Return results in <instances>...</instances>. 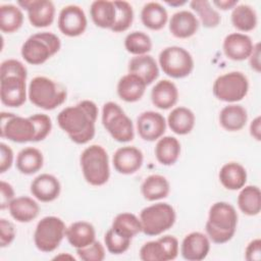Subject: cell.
<instances>
[{
	"instance_id": "6da1fadb",
	"label": "cell",
	"mask_w": 261,
	"mask_h": 261,
	"mask_svg": "<svg viewBox=\"0 0 261 261\" xmlns=\"http://www.w3.org/2000/svg\"><path fill=\"white\" fill-rule=\"evenodd\" d=\"M98 112L95 102L83 100L74 106L62 109L57 115V123L73 143L84 145L95 137Z\"/></svg>"
},
{
	"instance_id": "7a4b0ae2",
	"label": "cell",
	"mask_w": 261,
	"mask_h": 261,
	"mask_svg": "<svg viewBox=\"0 0 261 261\" xmlns=\"http://www.w3.org/2000/svg\"><path fill=\"white\" fill-rule=\"evenodd\" d=\"M238 225V213L227 202H216L209 209L205 230L210 241L224 244L232 239Z\"/></svg>"
},
{
	"instance_id": "3957f363",
	"label": "cell",
	"mask_w": 261,
	"mask_h": 261,
	"mask_svg": "<svg viewBox=\"0 0 261 261\" xmlns=\"http://www.w3.org/2000/svg\"><path fill=\"white\" fill-rule=\"evenodd\" d=\"M80 163L84 178L95 187L105 185L110 177L109 158L106 150L100 145H91L81 154Z\"/></svg>"
},
{
	"instance_id": "277c9868",
	"label": "cell",
	"mask_w": 261,
	"mask_h": 261,
	"mask_svg": "<svg viewBox=\"0 0 261 261\" xmlns=\"http://www.w3.org/2000/svg\"><path fill=\"white\" fill-rule=\"evenodd\" d=\"M28 97L35 106L44 110H53L66 100V90L47 76H36L29 85Z\"/></svg>"
},
{
	"instance_id": "5b68a950",
	"label": "cell",
	"mask_w": 261,
	"mask_h": 261,
	"mask_svg": "<svg viewBox=\"0 0 261 261\" xmlns=\"http://www.w3.org/2000/svg\"><path fill=\"white\" fill-rule=\"evenodd\" d=\"M61 48L58 36L50 32L36 33L30 36L21 46V56L30 64L40 65L55 55Z\"/></svg>"
},
{
	"instance_id": "8992f818",
	"label": "cell",
	"mask_w": 261,
	"mask_h": 261,
	"mask_svg": "<svg viewBox=\"0 0 261 261\" xmlns=\"http://www.w3.org/2000/svg\"><path fill=\"white\" fill-rule=\"evenodd\" d=\"M139 218L142 232L154 237L171 228L175 222L176 214L170 204L159 202L142 209Z\"/></svg>"
},
{
	"instance_id": "52a82bcc",
	"label": "cell",
	"mask_w": 261,
	"mask_h": 261,
	"mask_svg": "<svg viewBox=\"0 0 261 261\" xmlns=\"http://www.w3.org/2000/svg\"><path fill=\"white\" fill-rule=\"evenodd\" d=\"M102 124L109 135L119 143H127L134 140L133 121L115 102L109 101L103 105Z\"/></svg>"
},
{
	"instance_id": "ba28073f",
	"label": "cell",
	"mask_w": 261,
	"mask_h": 261,
	"mask_svg": "<svg viewBox=\"0 0 261 261\" xmlns=\"http://www.w3.org/2000/svg\"><path fill=\"white\" fill-rule=\"evenodd\" d=\"M66 226L57 216L43 217L36 225L34 243L37 249L44 253L55 251L65 237Z\"/></svg>"
},
{
	"instance_id": "9c48e42d",
	"label": "cell",
	"mask_w": 261,
	"mask_h": 261,
	"mask_svg": "<svg viewBox=\"0 0 261 261\" xmlns=\"http://www.w3.org/2000/svg\"><path fill=\"white\" fill-rule=\"evenodd\" d=\"M159 65L162 71L172 79L188 76L194 69L191 53L179 46H169L159 53Z\"/></svg>"
},
{
	"instance_id": "30bf717a",
	"label": "cell",
	"mask_w": 261,
	"mask_h": 261,
	"mask_svg": "<svg viewBox=\"0 0 261 261\" xmlns=\"http://www.w3.org/2000/svg\"><path fill=\"white\" fill-rule=\"evenodd\" d=\"M249 81L241 71H230L219 75L213 83V95L220 101L234 103L246 97Z\"/></svg>"
},
{
	"instance_id": "8fae6325",
	"label": "cell",
	"mask_w": 261,
	"mask_h": 261,
	"mask_svg": "<svg viewBox=\"0 0 261 261\" xmlns=\"http://www.w3.org/2000/svg\"><path fill=\"white\" fill-rule=\"evenodd\" d=\"M1 138L15 143L34 142L35 124L30 117H22L9 112H2L0 118Z\"/></svg>"
},
{
	"instance_id": "7c38bea8",
	"label": "cell",
	"mask_w": 261,
	"mask_h": 261,
	"mask_svg": "<svg viewBox=\"0 0 261 261\" xmlns=\"http://www.w3.org/2000/svg\"><path fill=\"white\" fill-rule=\"evenodd\" d=\"M178 255V241L173 236H163L156 241L145 243L140 249L143 261H169Z\"/></svg>"
},
{
	"instance_id": "4fadbf2b",
	"label": "cell",
	"mask_w": 261,
	"mask_h": 261,
	"mask_svg": "<svg viewBox=\"0 0 261 261\" xmlns=\"http://www.w3.org/2000/svg\"><path fill=\"white\" fill-rule=\"evenodd\" d=\"M59 31L67 37H77L87 29V16L82 7L77 5L64 6L58 15Z\"/></svg>"
},
{
	"instance_id": "5bb4252c",
	"label": "cell",
	"mask_w": 261,
	"mask_h": 261,
	"mask_svg": "<svg viewBox=\"0 0 261 261\" xmlns=\"http://www.w3.org/2000/svg\"><path fill=\"white\" fill-rule=\"evenodd\" d=\"M27 77L21 75L1 76L0 98L8 107H19L27 100Z\"/></svg>"
},
{
	"instance_id": "9a60e30c",
	"label": "cell",
	"mask_w": 261,
	"mask_h": 261,
	"mask_svg": "<svg viewBox=\"0 0 261 261\" xmlns=\"http://www.w3.org/2000/svg\"><path fill=\"white\" fill-rule=\"evenodd\" d=\"M17 4L27 10L31 24L35 28H46L52 24L55 17V6L49 0H23Z\"/></svg>"
},
{
	"instance_id": "2e32d148",
	"label": "cell",
	"mask_w": 261,
	"mask_h": 261,
	"mask_svg": "<svg viewBox=\"0 0 261 261\" xmlns=\"http://www.w3.org/2000/svg\"><path fill=\"white\" fill-rule=\"evenodd\" d=\"M164 116L156 111L142 112L137 118V130L139 136L148 142L159 140L166 130Z\"/></svg>"
},
{
	"instance_id": "e0dca14e",
	"label": "cell",
	"mask_w": 261,
	"mask_h": 261,
	"mask_svg": "<svg viewBox=\"0 0 261 261\" xmlns=\"http://www.w3.org/2000/svg\"><path fill=\"white\" fill-rule=\"evenodd\" d=\"M143 152L135 146L118 148L112 157L114 169L121 174H133L143 165Z\"/></svg>"
},
{
	"instance_id": "ac0fdd59",
	"label": "cell",
	"mask_w": 261,
	"mask_h": 261,
	"mask_svg": "<svg viewBox=\"0 0 261 261\" xmlns=\"http://www.w3.org/2000/svg\"><path fill=\"white\" fill-rule=\"evenodd\" d=\"M210 251L209 238L200 232L193 231L187 234L180 246V253L184 259L189 261H200L207 257Z\"/></svg>"
},
{
	"instance_id": "d6986e66",
	"label": "cell",
	"mask_w": 261,
	"mask_h": 261,
	"mask_svg": "<svg viewBox=\"0 0 261 261\" xmlns=\"http://www.w3.org/2000/svg\"><path fill=\"white\" fill-rule=\"evenodd\" d=\"M252 39L242 33H231L223 40L222 49L224 55L233 61H242L248 59L253 51Z\"/></svg>"
},
{
	"instance_id": "ffe728a7",
	"label": "cell",
	"mask_w": 261,
	"mask_h": 261,
	"mask_svg": "<svg viewBox=\"0 0 261 261\" xmlns=\"http://www.w3.org/2000/svg\"><path fill=\"white\" fill-rule=\"evenodd\" d=\"M61 192L60 181L56 176L42 173L35 177L31 184V193L39 201L48 203L56 200Z\"/></svg>"
},
{
	"instance_id": "44dd1931",
	"label": "cell",
	"mask_w": 261,
	"mask_h": 261,
	"mask_svg": "<svg viewBox=\"0 0 261 261\" xmlns=\"http://www.w3.org/2000/svg\"><path fill=\"white\" fill-rule=\"evenodd\" d=\"M199 19L189 10H180L172 14L169 20V31L177 39H188L199 29Z\"/></svg>"
},
{
	"instance_id": "7402d4cb",
	"label": "cell",
	"mask_w": 261,
	"mask_h": 261,
	"mask_svg": "<svg viewBox=\"0 0 261 261\" xmlns=\"http://www.w3.org/2000/svg\"><path fill=\"white\" fill-rule=\"evenodd\" d=\"M178 100V90L169 80H161L152 88L151 101L159 109L166 110L173 107Z\"/></svg>"
},
{
	"instance_id": "603a6c76",
	"label": "cell",
	"mask_w": 261,
	"mask_h": 261,
	"mask_svg": "<svg viewBox=\"0 0 261 261\" xmlns=\"http://www.w3.org/2000/svg\"><path fill=\"white\" fill-rule=\"evenodd\" d=\"M128 73L140 76L146 85L152 84L159 76V68L155 58L151 55H139L128 61Z\"/></svg>"
},
{
	"instance_id": "cb8c5ba5",
	"label": "cell",
	"mask_w": 261,
	"mask_h": 261,
	"mask_svg": "<svg viewBox=\"0 0 261 261\" xmlns=\"http://www.w3.org/2000/svg\"><path fill=\"white\" fill-rule=\"evenodd\" d=\"M146 87V83L140 76L127 73L119 79L116 91L121 100L133 103L141 100L145 94Z\"/></svg>"
},
{
	"instance_id": "d4e9b609",
	"label": "cell",
	"mask_w": 261,
	"mask_h": 261,
	"mask_svg": "<svg viewBox=\"0 0 261 261\" xmlns=\"http://www.w3.org/2000/svg\"><path fill=\"white\" fill-rule=\"evenodd\" d=\"M65 237L73 248L81 249L96 241V231L92 223L81 220L75 221L66 227Z\"/></svg>"
},
{
	"instance_id": "484cf974",
	"label": "cell",
	"mask_w": 261,
	"mask_h": 261,
	"mask_svg": "<svg viewBox=\"0 0 261 261\" xmlns=\"http://www.w3.org/2000/svg\"><path fill=\"white\" fill-rule=\"evenodd\" d=\"M8 210L13 219L18 222H31L40 212L39 204L31 197L20 196L14 198L8 205Z\"/></svg>"
},
{
	"instance_id": "4316f807",
	"label": "cell",
	"mask_w": 261,
	"mask_h": 261,
	"mask_svg": "<svg viewBox=\"0 0 261 261\" xmlns=\"http://www.w3.org/2000/svg\"><path fill=\"white\" fill-rule=\"evenodd\" d=\"M220 184L227 190H241L247 182V171L238 162H228L222 165L218 173Z\"/></svg>"
},
{
	"instance_id": "83f0119b",
	"label": "cell",
	"mask_w": 261,
	"mask_h": 261,
	"mask_svg": "<svg viewBox=\"0 0 261 261\" xmlns=\"http://www.w3.org/2000/svg\"><path fill=\"white\" fill-rule=\"evenodd\" d=\"M248 121L247 110L239 104H228L219 112V123L228 132L242 129Z\"/></svg>"
},
{
	"instance_id": "f1b7e54d",
	"label": "cell",
	"mask_w": 261,
	"mask_h": 261,
	"mask_svg": "<svg viewBox=\"0 0 261 261\" xmlns=\"http://www.w3.org/2000/svg\"><path fill=\"white\" fill-rule=\"evenodd\" d=\"M195 121L196 117L194 112L184 106L173 108L167 117L169 128L179 136L190 134L195 126Z\"/></svg>"
},
{
	"instance_id": "f546056e",
	"label": "cell",
	"mask_w": 261,
	"mask_h": 261,
	"mask_svg": "<svg viewBox=\"0 0 261 261\" xmlns=\"http://www.w3.org/2000/svg\"><path fill=\"white\" fill-rule=\"evenodd\" d=\"M90 15L97 27L111 30L116 19V9L113 1L96 0L92 2Z\"/></svg>"
},
{
	"instance_id": "4dcf8cb0",
	"label": "cell",
	"mask_w": 261,
	"mask_h": 261,
	"mask_svg": "<svg viewBox=\"0 0 261 261\" xmlns=\"http://www.w3.org/2000/svg\"><path fill=\"white\" fill-rule=\"evenodd\" d=\"M170 192V185L167 178L160 174L147 176L141 185V193L147 201H157L164 199Z\"/></svg>"
},
{
	"instance_id": "1f68e13d",
	"label": "cell",
	"mask_w": 261,
	"mask_h": 261,
	"mask_svg": "<svg viewBox=\"0 0 261 261\" xmlns=\"http://www.w3.org/2000/svg\"><path fill=\"white\" fill-rule=\"evenodd\" d=\"M143 24L152 31L163 29L168 20V13L165 7L158 2H148L141 10Z\"/></svg>"
},
{
	"instance_id": "d6a6232c",
	"label": "cell",
	"mask_w": 261,
	"mask_h": 261,
	"mask_svg": "<svg viewBox=\"0 0 261 261\" xmlns=\"http://www.w3.org/2000/svg\"><path fill=\"white\" fill-rule=\"evenodd\" d=\"M180 155V143L171 136L161 137L155 146V156L162 165H173Z\"/></svg>"
},
{
	"instance_id": "836d02e7",
	"label": "cell",
	"mask_w": 261,
	"mask_h": 261,
	"mask_svg": "<svg viewBox=\"0 0 261 261\" xmlns=\"http://www.w3.org/2000/svg\"><path fill=\"white\" fill-rule=\"evenodd\" d=\"M44 163L42 152L35 147H27L20 150L16 156V168L22 174H34L38 172Z\"/></svg>"
},
{
	"instance_id": "e575fe53",
	"label": "cell",
	"mask_w": 261,
	"mask_h": 261,
	"mask_svg": "<svg viewBox=\"0 0 261 261\" xmlns=\"http://www.w3.org/2000/svg\"><path fill=\"white\" fill-rule=\"evenodd\" d=\"M238 206L246 215H258L261 211L260 189L257 186H244L238 196Z\"/></svg>"
},
{
	"instance_id": "d590c367",
	"label": "cell",
	"mask_w": 261,
	"mask_h": 261,
	"mask_svg": "<svg viewBox=\"0 0 261 261\" xmlns=\"http://www.w3.org/2000/svg\"><path fill=\"white\" fill-rule=\"evenodd\" d=\"M232 25L240 32H251L258 23L255 9L248 4H240L232 8L230 15Z\"/></svg>"
},
{
	"instance_id": "8d00e7d4",
	"label": "cell",
	"mask_w": 261,
	"mask_h": 261,
	"mask_svg": "<svg viewBox=\"0 0 261 261\" xmlns=\"http://www.w3.org/2000/svg\"><path fill=\"white\" fill-rule=\"evenodd\" d=\"M111 228L128 239H133L135 236L142 231V225L140 218L129 212H122L117 214L111 224Z\"/></svg>"
},
{
	"instance_id": "74e56055",
	"label": "cell",
	"mask_w": 261,
	"mask_h": 261,
	"mask_svg": "<svg viewBox=\"0 0 261 261\" xmlns=\"http://www.w3.org/2000/svg\"><path fill=\"white\" fill-rule=\"evenodd\" d=\"M23 23V14L19 7L13 4L0 5V30L11 34L20 29Z\"/></svg>"
},
{
	"instance_id": "f35d334b",
	"label": "cell",
	"mask_w": 261,
	"mask_h": 261,
	"mask_svg": "<svg viewBox=\"0 0 261 261\" xmlns=\"http://www.w3.org/2000/svg\"><path fill=\"white\" fill-rule=\"evenodd\" d=\"M191 8L196 11L202 24L205 28L213 29L216 28L220 21L221 17L217 10H215L211 3L207 0H194L190 2Z\"/></svg>"
},
{
	"instance_id": "ab89813d",
	"label": "cell",
	"mask_w": 261,
	"mask_h": 261,
	"mask_svg": "<svg viewBox=\"0 0 261 261\" xmlns=\"http://www.w3.org/2000/svg\"><path fill=\"white\" fill-rule=\"evenodd\" d=\"M152 46L151 38L144 32H132L124 39L125 50L135 56L149 53L152 49Z\"/></svg>"
},
{
	"instance_id": "60d3db41",
	"label": "cell",
	"mask_w": 261,
	"mask_h": 261,
	"mask_svg": "<svg viewBox=\"0 0 261 261\" xmlns=\"http://www.w3.org/2000/svg\"><path fill=\"white\" fill-rule=\"evenodd\" d=\"M116 9V19L111 31L114 33L125 32L129 29L134 21V9L133 6L123 0L113 1Z\"/></svg>"
},
{
	"instance_id": "b9f144b4",
	"label": "cell",
	"mask_w": 261,
	"mask_h": 261,
	"mask_svg": "<svg viewBox=\"0 0 261 261\" xmlns=\"http://www.w3.org/2000/svg\"><path fill=\"white\" fill-rule=\"evenodd\" d=\"M132 239L125 238L115 232L111 227L106 231L104 236V243L107 250L113 255H119L128 250Z\"/></svg>"
},
{
	"instance_id": "7bdbcfd3",
	"label": "cell",
	"mask_w": 261,
	"mask_h": 261,
	"mask_svg": "<svg viewBox=\"0 0 261 261\" xmlns=\"http://www.w3.org/2000/svg\"><path fill=\"white\" fill-rule=\"evenodd\" d=\"M32 121L35 124L36 136L34 142H40L47 138L52 129V121L51 118L44 113H37L30 116Z\"/></svg>"
},
{
	"instance_id": "ee69618b",
	"label": "cell",
	"mask_w": 261,
	"mask_h": 261,
	"mask_svg": "<svg viewBox=\"0 0 261 261\" xmlns=\"http://www.w3.org/2000/svg\"><path fill=\"white\" fill-rule=\"evenodd\" d=\"M76 254L84 261H102L105 258V249L100 242L95 241L85 248L76 249Z\"/></svg>"
},
{
	"instance_id": "f6af8a7d",
	"label": "cell",
	"mask_w": 261,
	"mask_h": 261,
	"mask_svg": "<svg viewBox=\"0 0 261 261\" xmlns=\"http://www.w3.org/2000/svg\"><path fill=\"white\" fill-rule=\"evenodd\" d=\"M5 75H21L28 77V70L19 60L7 59L4 60L0 66V76Z\"/></svg>"
},
{
	"instance_id": "bcb514c9",
	"label": "cell",
	"mask_w": 261,
	"mask_h": 261,
	"mask_svg": "<svg viewBox=\"0 0 261 261\" xmlns=\"http://www.w3.org/2000/svg\"><path fill=\"white\" fill-rule=\"evenodd\" d=\"M15 238L14 225L5 218L0 219V247L9 246Z\"/></svg>"
},
{
	"instance_id": "7dc6e473",
	"label": "cell",
	"mask_w": 261,
	"mask_h": 261,
	"mask_svg": "<svg viewBox=\"0 0 261 261\" xmlns=\"http://www.w3.org/2000/svg\"><path fill=\"white\" fill-rule=\"evenodd\" d=\"M13 163V151L5 143H0V172L7 171Z\"/></svg>"
},
{
	"instance_id": "c3c4849f",
	"label": "cell",
	"mask_w": 261,
	"mask_h": 261,
	"mask_svg": "<svg viewBox=\"0 0 261 261\" xmlns=\"http://www.w3.org/2000/svg\"><path fill=\"white\" fill-rule=\"evenodd\" d=\"M14 199V190L12 186L4 180L0 181V208H8L9 203Z\"/></svg>"
},
{
	"instance_id": "681fc988",
	"label": "cell",
	"mask_w": 261,
	"mask_h": 261,
	"mask_svg": "<svg viewBox=\"0 0 261 261\" xmlns=\"http://www.w3.org/2000/svg\"><path fill=\"white\" fill-rule=\"evenodd\" d=\"M245 258L248 261H259L261 259V240L255 239L251 241L246 250Z\"/></svg>"
},
{
	"instance_id": "f907efd6",
	"label": "cell",
	"mask_w": 261,
	"mask_h": 261,
	"mask_svg": "<svg viewBox=\"0 0 261 261\" xmlns=\"http://www.w3.org/2000/svg\"><path fill=\"white\" fill-rule=\"evenodd\" d=\"M250 66L256 72H260L261 70V62H260V43H257L253 47V51L249 57Z\"/></svg>"
},
{
	"instance_id": "816d5d0a",
	"label": "cell",
	"mask_w": 261,
	"mask_h": 261,
	"mask_svg": "<svg viewBox=\"0 0 261 261\" xmlns=\"http://www.w3.org/2000/svg\"><path fill=\"white\" fill-rule=\"evenodd\" d=\"M250 135L256 140H261V118L260 116H257L254 118L250 124Z\"/></svg>"
},
{
	"instance_id": "f5cc1de1",
	"label": "cell",
	"mask_w": 261,
	"mask_h": 261,
	"mask_svg": "<svg viewBox=\"0 0 261 261\" xmlns=\"http://www.w3.org/2000/svg\"><path fill=\"white\" fill-rule=\"evenodd\" d=\"M217 8L221 10H228L238 5V0H214L212 2Z\"/></svg>"
},
{
	"instance_id": "db71d44e",
	"label": "cell",
	"mask_w": 261,
	"mask_h": 261,
	"mask_svg": "<svg viewBox=\"0 0 261 261\" xmlns=\"http://www.w3.org/2000/svg\"><path fill=\"white\" fill-rule=\"evenodd\" d=\"M187 2L186 1H174V2H169V1H166V4L170 5V6H180V5H184L186 4Z\"/></svg>"
},
{
	"instance_id": "11a10c76",
	"label": "cell",
	"mask_w": 261,
	"mask_h": 261,
	"mask_svg": "<svg viewBox=\"0 0 261 261\" xmlns=\"http://www.w3.org/2000/svg\"><path fill=\"white\" fill-rule=\"evenodd\" d=\"M61 258H65V259H70V260H74L73 256H70V255H64V254H61V255H58L56 256L54 259H61Z\"/></svg>"
}]
</instances>
